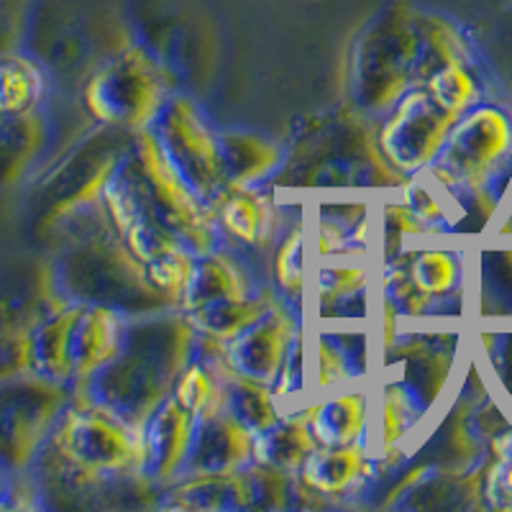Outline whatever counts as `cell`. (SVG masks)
I'll use <instances>...</instances> for the list:
<instances>
[{
  "label": "cell",
  "mask_w": 512,
  "mask_h": 512,
  "mask_svg": "<svg viewBox=\"0 0 512 512\" xmlns=\"http://www.w3.org/2000/svg\"><path fill=\"white\" fill-rule=\"evenodd\" d=\"M103 205L141 264L175 249L198 256L216 249V210L195 195L169 162L152 128L134 134L105 182Z\"/></svg>",
  "instance_id": "1"
},
{
  "label": "cell",
  "mask_w": 512,
  "mask_h": 512,
  "mask_svg": "<svg viewBox=\"0 0 512 512\" xmlns=\"http://www.w3.org/2000/svg\"><path fill=\"white\" fill-rule=\"evenodd\" d=\"M466 57V39L448 18L400 0L374 16L354 39L351 100L369 116L387 113L438 70L466 62Z\"/></svg>",
  "instance_id": "2"
},
{
  "label": "cell",
  "mask_w": 512,
  "mask_h": 512,
  "mask_svg": "<svg viewBox=\"0 0 512 512\" xmlns=\"http://www.w3.org/2000/svg\"><path fill=\"white\" fill-rule=\"evenodd\" d=\"M141 466L144 443L139 425L75 392L31 472L39 492L82 497L123 482H146Z\"/></svg>",
  "instance_id": "3"
},
{
  "label": "cell",
  "mask_w": 512,
  "mask_h": 512,
  "mask_svg": "<svg viewBox=\"0 0 512 512\" xmlns=\"http://www.w3.org/2000/svg\"><path fill=\"white\" fill-rule=\"evenodd\" d=\"M195 333L185 310L136 320L126 328L116 359L77 392L141 428L172 397L177 379L190 367Z\"/></svg>",
  "instance_id": "4"
},
{
  "label": "cell",
  "mask_w": 512,
  "mask_h": 512,
  "mask_svg": "<svg viewBox=\"0 0 512 512\" xmlns=\"http://www.w3.org/2000/svg\"><path fill=\"white\" fill-rule=\"evenodd\" d=\"M49 280L64 300L108 305L121 313L175 308L121 239L103 200L90 208V228L72 233L59 251Z\"/></svg>",
  "instance_id": "5"
},
{
  "label": "cell",
  "mask_w": 512,
  "mask_h": 512,
  "mask_svg": "<svg viewBox=\"0 0 512 512\" xmlns=\"http://www.w3.org/2000/svg\"><path fill=\"white\" fill-rule=\"evenodd\" d=\"M123 315L59 295L31 333V372L82 390L121 351L128 328Z\"/></svg>",
  "instance_id": "6"
},
{
  "label": "cell",
  "mask_w": 512,
  "mask_h": 512,
  "mask_svg": "<svg viewBox=\"0 0 512 512\" xmlns=\"http://www.w3.org/2000/svg\"><path fill=\"white\" fill-rule=\"evenodd\" d=\"M280 182L287 187H402L408 177L400 175L377 144V136L356 116H333L308 128L297 141L295 157L282 162Z\"/></svg>",
  "instance_id": "7"
},
{
  "label": "cell",
  "mask_w": 512,
  "mask_h": 512,
  "mask_svg": "<svg viewBox=\"0 0 512 512\" xmlns=\"http://www.w3.org/2000/svg\"><path fill=\"white\" fill-rule=\"evenodd\" d=\"M272 305L274 297L256 292L249 269L223 249L198 256V267L180 300V310H185L195 331L216 344L239 336Z\"/></svg>",
  "instance_id": "8"
},
{
  "label": "cell",
  "mask_w": 512,
  "mask_h": 512,
  "mask_svg": "<svg viewBox=\"0 0 512 512\" xmlns=\"http://www.w3.org/2000/svg\"><path fill=\"white\" fill-rule=\"evenodd\" d=\"M85 105L103 126L139 134L152 128L169 100V75L144 44H131L85 85Z\"/></svg>",
  "instance_id": "9"
},
{
  "label": "cell",
  "mask_w": 512,
  "mask_h": 512,
  "mask_svg": "<svg viewBox=\"0 0 512 512\" xmlns=\"http://www.w3.org/2000/svg\"><path fill=\"white\" fill-rule=\"evenodd\" d=\"M75 390L36 372L0 379V464L29 474Z\"/></svg>",
  "instance_id": "10"
},
{
  "label": "cell",
  "mask_w": 512,
  "mask_h": 512,
  "mask_svg": "<svg viewBox=\"0 0 512 512\" xmlns=\"http://www.w3.org/2000/svg\"><path fill=\"white\" fill-rule=\"evenodd\" d=\"M152 131L195 195L216 210L218 200L228 192L221 136L210 128L198 105L185 95L169 98Z\"/></svg>",
  "instance_id": "11"
},
{
  "label": "cell",
  "mask_w": 512,
  "mask_h": 512,
  "mask_svg": "<svg viewBox=\"0 0 512 512\" xmlns=\"http://www.w3.org/2000/svg\"><path fill=\"white\" fill-rule=\"evenodd\" d=\"M512 149V118L495 105H474L454 123L436 162L425 169L443 187L479 185L505 164Z\"/></svg>",
  "instance_id": "12"
},
{
  "label": "cell",
  "mask_w": 512,
  "mask_h": 512,
  "mask_svg": "<svg viewBox=\"0 0 512 512\" xmlns=\"http://www.w3.org/2000/svg\"><path fill=\"white\" fill-rule=\"evenodd\" d=\"M456 121L459 113L443 108L425 88H415L392 108L377 144L400 175L415 177L436 162Z\"/></svg>",
  "instance_id": "13"
},
{
  "label": "cell",
  "mask_w": 512,
  "mask_h": 512,
  "mask_svg": "<svg viewBox=\"0 0 512 512\" xmlns=\"http://www.w3.org/2000/svg\"><path fill=\"white\" fill-rule=\"evenodd\" d=\"M297 477L262 464H249L231 474H192L167 497V507L180 510H285Z\"/></svg>",
  "instance_id": "14"
},
{
  "label": "cell",
  "mask_w": 512,
  "mask_h": 512,
  "mask_svg": "<svg viewBox=\"0 0 512 512\" xmlns=\"http://www.w3.org/2000/svg\"><path fill=\"white\" fill-rule=\"evenodd\" d=\"M118 128L105 126L103 134L93 136L77 149L64 164L54 169L41 187L39 205L44 208V226L70 221L75 213L103 200L105 182L111 180L118 159L126 146H113L121 141Z\"/></svg>",
  "instance_id": "15"
},
{
  "label": "cell",
  "mask_w": 512,
  "mask_h": 512,
  "mask_svg": "<svg viewBox=\"0 0 512 512\" xmlns=\"http://www.w3.org/2000/svg\"><path fill=\"white\" fill-rule=\"evenodd\" d=\"M297 336L300 331H297L290 310L274 303L246 331L233 336L226 344H218L221 346V364L246 379L274 384Z\"/></svg>",
  "instance_id": "16"
},
{
  "label": "cell",
  "mask_w": 512,
  "mask_h": 512,
  "mask_svg": "<svg viewBox=\"0 0 512 512\" xmlns=\"http://www.w3.org/2000/svg\"><path fill=\"white\" fill-rule=\"evenodd\" d=\"M195 423L198 418L182 408L175 397H169L149 415V420L141 425V443H144L141 474L146 482L167 484L185 474L187 456L195 438Z\"/></svg>",
  "instance_id": "17"
},
{
  "label": "cell",
  "mask_w": 512,
  "mask_h": 512,
  "mask_svg": "<svg viewBox=\"0 0 512 512\" xmlns=\"http://www.w3.org/2000/svg\"><path fill=\"white\" fill-rule=\"evenodd\" d=\"M254 464V433L226 408L200 415L195 423L185 477L192 474H231Z\"/></svg>",
  "instance_id": "18"
},
{
  "label": "cell",
  "mask_w": 512,
  "mask_h": 512,
  "mask_svg": "<svg viewBox=\"0 0 512 512\" xmlns=\"http://www.w3.org/2000/svg\"><path fill=\"white\" fill-rule=\"evenodd\" d=\"M57 297L52 280L36 292H0V379L31 372V333Z\"/></svg>",
  "instance_id": "19"
},
{
  "label": "cell",
  "mask_w": 512,
  "mask_h": 512,
  "mask_svg": "<svg viewBox=\"0 0 512 512\" xmlns=\"http://www.w3.org/2000/svg\"><path fill=\"white\" fill-rule=\"evenodd\" d=\"M364 474H367L364 443H349V446H315L295 477L308 492L338 497L354 492Z\"/></svg>",
  "instance_id": "20"
},
{
  "label": "cell",
  "mask_w": 512,
  "mask_h": 512,
  "mask_svg": "<svg viewBox=\"0 0 512 512\" xmlns=\"http://www.w3.org/2000/svg\"><path fill=\"white\" fill-rule=\"evenodd\" d=\"M318 446H349L367 436L369 402L364 392L323 397L303 410Z\"/></svg>",
  "instance_id": "21"
},
{
  "label": "cell",
  "mask_w": 512,
  "mask_h": 512,
  "mask_svg": "<svg viewBox=\"0 0 512 512\" xmlns=\"http://www.w3.org/2000/svg\"><path fill=\"white\" fill-rule=\"evenodd\" d=\"M221 154L223 172H226L228 190L236 187H254L256 182L267 180L274 172H280L285 154L274 141L249 131H223Z\"/></svg>",
  "instance_id": "22"
},
{
  "label": "cell",
  "mask_w": 512,
  "mask_h": 512,
  "mask_svg": "<svg viewBox=\"0 0 512 512\" xmlns=\"http://www.w3.org/2000/svg\"><path fill=\"white\" fill-rule=\"evenodd\" d=\"M216 218L223 231L246 246H264L272 239L274 203L269 195L254 187H236L228 190L216 205Z\"/></svg>",
  "instance_id": "23"
},
{
  "label": "cell",
  "mask_w": 512,
  "mask_h": 512,
  "mask_svg": "<svg viewBox=\"0 0 512 512\" xmlns=\"http://www.w3.org/2000/svg\"><path fill=\"white\" fill-rule=\"evenodd\" d=\"M47 123L39 111L0 113V190L16 185L39 157Z\"/></svg>",
  "instance_id": "24"
},
{
  "label": "cell",
  "mask_w": 512,
  "mask_h": 512,
  "mask_svg": "<svg viewBox=\"0 0 512 512\" xmlns=\"http://www.w3.org/2000/svg\"><path fill=\"white\" fill-rule=\"evenodd\" d=\"M318 446L305 415H285L269 428L254 436V464L269 466L277 472L297 474L308 454Z\"/></svg>",
  "instance_id": "25"
},
{
  "label": "cell",
  "mask_w": 512,
  "mask_h": 512,
  "mask_svg": "<svg viewBox=\"0 0 512 512\" xmlns=\"http://www.w3.org/2000/svg\"><path fill=\"white\" fill-rule=\"evenodd\" d=\"M47 70L26 54L0 57V113H34L47 98Z\"/></svg>",
  "instance_id": "26"
},
{
  "label": "cell",
  "mask_w": 512,
  "mask_h": 512,
  "mask_svg": "<svg viewBox=\"0 0 512 512\" xmlns=\"http://www.w3.org/2000/svg\"><path fill=\"white\" fill-rule=\"evenodd\" d=\"M218 372L226 384V410L241 425H246L254 436L269 431L280 420L272 384L254 382V379H246L241 374H233L223 364H218Z\"/></svg>",
  "instance_id": "27"
},
{
  "label": "cell",
  "mask_w": 512,
  "mask_h": 512,
  "mask_svg": "<svg viewBox=\"0 0 512 512\" xmlns=\"http://www.w3.org/2000/svg\"><path fill=\"white\" fill-rule=\"evenodd\" d=\"M172 397L195 418H200V415L226 408V384H223L218 369L213 372L208 364H192L190 361V367L177 379Z\"/></svg>",
  "instance_id": "28"
},
{
  "label": "cell",
  "mask_w": 512,
  "mask_h": 512,
  "mask_svg": "<svg viewBox=\"0 0 512 512\" xmlns=\"http://www.w3.org/2000/svg\"><path fill=\"white\" fill-rule=\"evenodd\" d=\"M425 402L410 390L408 384H392L382 402V443L392 448L413 431L425 413Z\"/></svg>",
  "instance_id": "29"
},
{
  "label": "cell",
  "mask_w": 512,
  "mask_h": 512,
  "mask_svg": "<svg viewBox=\"0 0 512 512\" xmlns=\"http://www.w3.org/2000/svg\"><path fill=\"white\" fill-rule=\"evenodd\" d=\"M443 108L454 113H466L469 108L479 105V85L474 80L472 70L466 67V62L448 64L443 70H438L431 80L423 85Z\"/></svg>",
  "instance_id": "30"
},
{
  "label": "cell",
  "mask_w": 512,
  "mask_h": 512,
  "mask_svg": "<svg viewBox=\"0 0 512 512\" xmlns=\"http://www.w3.org/2000/svg\"><path fill=\"white\" fill-rule=\"evenodd\" d=\"M320 303L323 308L344 303L351 297L361 295L367 287V272L359 264H328L320 269Z\"/></svg>",
  "instance_id": "31"
},
{
  "label": "cell",
  "mask_w": 512,
  "mask_h": 512,
  "mask_svg": "<svg viewBox=\"0 0 512 512\" xmlns=\"http://www.w3.org/2000/svg\"><path fill=\"white\" fill-rule=\"evenodd\" d=\"M274 280L290 297L303 292V228H295L274 256Z\"/></svg>",
  "instance_id": "32"
},
{
  "label": "cell",
  "mask_w": 512,
  "mask_h": 512,
  "mask_svg": "<svg viewBox=\"0 0 512 512\" xmlns=\"http://www.w3.org/2000/svg\"><path fill=\"white\" fill-rule=\"evenodd\" d=\"M318 387L320 390H328V387H338L344 384L346 379L354 374L351 369L349 356L341 351V346L331 344L328 338L320 341V361H318Z\"/></svg>",
  "instance_id": "33"
},
{
  "label": "cell",
  "mask_w": 512,
  "mask_h": 512,
  "mask_svg": "<svg viewBox=\"0 0 512 512\" xmlns=\"http://www.w3.org/2000/svg\"><path fill=\"white\" fill-rule=\"evenodd\" d=\"M497 374H500L502 384L507 387V392L512 395V336L507 338L505 346H502V359L495 364Z\"/></svg>",
  "instance_id": "34"
},
{
  "label": "cell",
  "mask_w": 512,
  "mask_h": 512,
  "mask_svg": "<svg viewBox=\"0 0 512 512\" xmlns=\"http://www.w3.org/2000/svg\"><path fill=\"white\" fill-rule=\"evenodd\" d=\"M11 479H13V474L8 472L6 466L0 464V505L6 502L8 495H11Z\"/></svg>",
  "instance_id": "35"
},
{
  "label": "cell",
  "mask_w": 512,
  "mask_h": 512,
  "mask_svg": "<svg viewBox=\"0 0 512 512\" xmlns=\"http://www.w3.org/2000/svg\"><path fill=\"white\" fill-rule=\"evenodd\" d=\"M26 0H0V8H18L24 6Z\"/></svg>",
  "instance_id": "36"
},
{
  "label": "cell",
  "mask_w": 512,
  "mask_h": 512,
  "mask_svg": "<svg viewBox=\"0 0 512 512\" xmlns=\"http://www.w3.org/2000/svg\"><path fill=\"white\" fill-rule=\"evenodd\" d=\"M510 223H512V221H510Z\"/></svg>",
  "instance_id": "37"
}]
</instances>
